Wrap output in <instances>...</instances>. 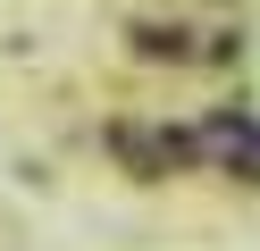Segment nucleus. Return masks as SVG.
<instances>
[{"label": "nucleus", "instance_id": "obj_1", "mask_svg": "<svg viewBox=\"0 0 260 251\" xmlns=\"http://www.w3.org/2000/svg\"><path fill=\"white\" fill-rule=\"evenodd\" d=\"M135 42H143V50H151V59H185V50H193V42H185V33H176V25H143V33H135Z\"/></svg>", "mask_w": 260, "mask_h": 251}]
</instances>
